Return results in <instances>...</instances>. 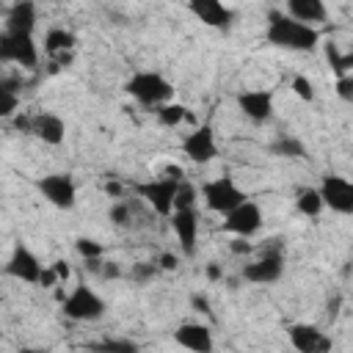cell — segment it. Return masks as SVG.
<instances>
[{
    "instance_id": "6da1fadb",
    "label": "cell",
    "mask_w": 353,
    "mask_h": 353,
    "mask_svg": "<svg viewBox=\"0 0 353 353\" xmlns=\"http://www.w3.org/2000/svg\"><path fill=\"white\" fill-rule=\"evenodd\" d=\"M265 41L287 52H314L323 41V33L317 25H306V22L292 19L290 14L270 11L265 22Z\"/></svg>"
},
{
    "instance_id": "7a4b0ae2",
    "label": "cell",
    "mask_w": 353,
    "mask_h": 353,
    "mask_svg": "<svg viewBox=\"0 0 353 353\" xmlns=\"http://www.w3.org/2000/svg\"><path fill=\"white\" fill-rule=\"evenodd\" d=\"M174 83L165 77V74H160V72H154V69H141V72H132L127 80H124V94L127 97H132L141 108H157L160 102H168V99H174Z\"/></svg>"
},
{
    "instance_id": "3957f363",
    "label": "cell",
    "mask_w": 353,
    "mask_h": 353,
    "mask_svg": "<svg viewBox=\"0 0 353 353\" xmlns=\"http://www.w3.org/2000/svg\"><path fill=\"white\" fill-rule=\"evenodd\" d=\"M185 179V176H182ZM179 176H152V179H143V182H132V193L160 218H168L171 210H174V199H176V188L182 182Z\"/></svg>"
},
{
    "instance_id": "277c9868",
    "label": "cell",
    "mask_w": 353,
    "mask_h": 353,
    "mask_svg": "<svg viewBox=\"0 0 353 353\" xmlns=\"http://www.w3.org/2000/svg\"><path fill=\"white\" fill-rule=\"evenodd\" d=\"M61 312L69 320H74V323H94V320L105 317L108 303H105V298L94 287H88L85 281H80L77 287H72L69 295L61 298Z\"/></svg>"
},
{
    "instance_id": "5b68a950",
    "label": "cell",
    "mask_w": 353,
    "mask_h": 353,
    "mask_svg": "<svg viewBox=\"0 0 353 353\" xmlns=\"http://www.w3.org/2000/svg\"><path fill=\"white\" fill-rule=\"evenodd\" d=\"M245 199H248V193L229 174L215 176V179H210V182L201 185V201H204V207L212 210V212H218V215H226L229 210H234Z\"/></svg>"
},
{
    "instance_id": "8992f818",
    "label": "cell",
    "mask_w": 353,
    "mask_h": 353,
    "mask_svg": "<svg viewBox=\"0 0 353 353\" xmlns=\"http://www.w3.org/2000/svg\"><path fill=\"white\" fill-rule=\"evenodd\" d=\"M39 58H41V50H39L33 36L11 33V30L0 33V63H14V66H22V69H36Z\"/></svg>"
},
{
    "instance_id": "52a82bcc",
    "label": "cell",
    "mask_w": 353,
    "mask_h": 353,
    "mask_svg": "<svg viewBox=\"0 0 353 353\" xmlns=\"http://www.w3.org/2000/svg\"><path fill=\"white\" fill-rule=\"evenodd\" d=\"M36 190L55 210H72L77 204V182L66 171H52L36 179Z\"/></svg>"
},
{
    "instance_id": "ba28073f",
    "label": "cell",
    "mask_w": 353,
    "mask_h": 353,
    "mask_svg": "<svg viewBox=\"0 0 353 353\" xmlns=\"http://www.w3.org/2000/svg\"><path fill=\"white\" fill-rule=\"evenodd\" d=\"M323 207L336 215H353V182L342 174H325L317 188Z\"/></svg>"
},
{
    "instance_id": "9c48e42d",
    "label": "cell",
    "mask_w": 353,
    "mask_h": 353,
    "mask_svg": "<svg viewBox=\"0 0 353 353\" xmlns=\"http://www.w3.org/2000/svg\"><path fill=\"white\" fill-rule=\"evenodd\" d=\"M265 223V215H262V207L251 199L240 201L234 210H229L223 215V232L234 234V237H254Z\"/></svg>"
},
{
    "instance_id": "30bf717a",
    "label": "cell",
    "mask_w": 353,
    "mask_h": 353,
    "mask_svg": "<svg viewBox=\"0 0 353 353\" xmlns=\"http://www.w3.org/2000/svg\"><path fill=\"white\" fill-rule=\"evenodd\" d=\"M281 276H284V254L279 248L265 251L262 256H256L240 268V279L248 284H259V287L276 284Z\"/></svg>"
},
{
    "instance_id": "8fae6325",
    "label": "cell",
    "mask_w": 353,
    "mask_h": 353,
    "mask_svg": "<svg viewBox=\"0 0 353 353\" xmlns=\"http://www.w3.org/2000/svg\"><path fill=\"white\" fill-rule=\"evenodd\" d=\"M182 154L196 163V165H207L218 157V141H215V130L212 124H196L185 138H182Z\"/></svg>"
},
{
    "instance_id": "7c38bea8",
    "label": "cell",
    "mask_w": 353,
    "mask_h": 353,
    "mask_svg": "<svg viewBox=\"0 0 353 353\" xmlns=\"http://www.w3.org/2000/svg\"><path fill=\"white\" fill-rule=\"evenodd\" d=\"M168 223H171V232L179 243V251L185 256H193L196 243H199V223H201L199 210L196 207H176V210H171Z\"/></svg>"
},
{
    "instance_id": "4fadbf2b",
    "label": "cell",
    "mask_w": 353,
    "mask_h": 353,
    "mask_svg": "<svg viewBox=\"0 0 353 353\" xmlns=\"http://www.w3.org/2000/svg\"><path fill=\"white\" fill-rule=\"evenodd\" d=\"M41 268H44V265H41L39 254H36L30 245H25V243H17V245L11 248L6 265H3L6 276L17 279V281H25V284H39Z\"/></svg>"
},
{
    "instance_id": "5bb4252c",
    "label": "cell",
    "mask_w": 353,
    "mask_h": 353,
    "mask_svg": "<svg viewBox=\"0 0 353 353\" xmlns=\"http://www.w3.org/2000/svg\"><path fill=\"white\" fill-rule=\"evenodd\" d=\"M237 108L240 113L254 121V124H265L273 119V110H276V97L273 91L268 88H245L237 94Z\"/></svg>"
},
{
    "instance_id": "9a60e30c",
    "label": "cell",
    "mask_w": 353,
    "mask_h": 353,
    "mask_svg": "<svg viewBox=\"0 0 353 353\" xmlns=\"http://www.w3.org/2000/svg\"><path fill=\"white\" fill-rule=\"evenodd\" d=\"M287 336L298 353H331V336L314 323H292Z\"/></svg>"
},
{
    "instance_id": "2e32d148",
    "label": "cell",
    "mask_w": 353,
    "mask_h": 353,
    "mask_svg": "<svg viewBox=\"0 0 353 353\" xmlns=\"http://www.w3.org/2000/svg\"><path fill=\"white\" fill-rule=\"evenodd\" d=\"M188 11L212 30H229L234 22V11L223 0H188Z\"/></svg>"
},
{
    "instance_id": "e0dca14e",
    "label": "cell",
    "mask_w": 353,
    "mask_h": 353,
    "mask_svg": "<svg viewBox=\"0 0 353 353\" xmlns=\"http://www.w3.org/2000/svg\"><path fill=\"white\" fill-rule=\"evenodd\" d=\"M174 342L185 350H193V353H210L215 347V339H212V328L207 323H199V320H185L176 325L174 331Z\"/></svg>"
},
{
    "instance_id": "ac0fdd59",
    "label": "cell",
    "mask_w": 353,
    "mask_h": 353,
    "mask_svg": "<svg viewBox=\"0 0 353 353\" xmlns=\"http://www.w3.org/2000/svg\"><path fill=\"white\" fill-rule=\"evenodd\" d=\"M30 135L47 146H61L66 141V121L52 110L30 113Z\"/></svg>"
},
{
    "instance_id": "d6986e66",
    "label": "cell",
    "mask_w": 353,
    "mask_h": 353,
    "mask_svg": "<svg viewBox=\"0 0 353 353\" xmlns=\"http://www.w3.org/2000/svg\"><path fill=\"white\" fill-rule=\"evenodd\" d=\"M36 22H39V11H36L33 0H14L11 8L6 11V30H11V33L33 36Z\"/></svg>"
},
{
    "instance_id": "ffe728a7",
    "label": "cell",
    "mask_w": 353,
    "mask_h": 353,
    "mask_svg": "<svg viewBox=\"0 0 353 353\" xmlns=\"http://www.w3.org/2000/svg\"><path fill=\"white\" fill-rule=\"evenodd\" d=\"M287 14L306 25H320L328 17L325 0H287Z\"/></svg>"
},
{
    "instance_id": "44dd1931",
    "label": "cell",
    "mask_w": 353,
    "mask_h": 353,
    "mask_svg": "<svg viewBox=\"0 0 353 353\" xmlns=\"http://www.w3.org/2000/svg\"><path fill=\"white\" fill-rule=\"evenodd\" d=\"M74 44H77V36L72 30H66V28H50L44 33V41H41V47H44V52L50 58H58V55L72 52Z\"/></svg>"
},
{
    "instance_id": "7402d4cb",
    "label": "cell",
    "mask_w": 353,
    "mask_h": 353,
    "mask_svg": "<svg viewBox=\"0 0 353 353\" xmlns=\"http://www.w3.org/2000/svg\"><path fill=\"white\" fill-rule=\"evenodd\" d=\"M152 113H154L157 124H160V127H165V130H176V127H182V124L190 119L188 108H185L182 102H174V99L160 102L157 108H152Z\"/></svg>"
},
{
    "instance_id": "603a6c76",
    "label": "cell",
    "mask_w": 353,
    "mask_h": 353,
    "mask_svg": "<svg viewBox=\"0 0 353 353\" xmlns=\"http://www.w3.org/2000/svg\"><path fill=\"white\" fill-rule=\"evenodd\" d=\"M138 204H141V199L135 196V201H130V199H116L113 204H110V210H108V221L113 223V226H119V229H127V226H132V218L138 215Z\"/></svg>"
},
{
    "instance_id": "cb8c5ba5",
    "label": "cell",
    "mask_w": 353,
    "mask_h": 353,
    "mask_svg": "<svg viewBox=\"0 0 353 353\" xmlns=\"http://www.w3.org/2000/svg\"><path fill=\"white\" fill-rule=\"evenodd\" d=\"M268 149H270L273 157H284V160H301V157H306V146L295 135H279Z\"/></svg>"
},
{
    "instance_id": "d4e9b609",
    "label": "cell",
    "mask_w": 353,
    "mask_h": 353,
    "mask_svg": "<svg viewBox=\"0 0 353 353\" xmlns=\"http://www.w3.org/2000/svg\"><path fill=\"white\" fill-rule=\"evenodd\" d=\"M295 210L303 215V218H317L325 207H323V199L317 193V188H303L295 199Z\"/></svg>"
},
{
    "instance_id": "484cf974",
    "label": "cell",
    "mask_w": 353,
    "mask_h": 353,
    "mask_svg": "<svg viewBox=\"0 0 353 353\" xmlns=\"http://www.w3.org/2000/svg\"><path fill=\"white\" fill-rule=\"evenodd\" d=\"M19 110V91L14 80H0V119H11Z\"/></svg>"
},
{
    "instance_id": "4316f807",
    "label": "cell",
    "mask_w": 353,
    "mask_h": 353,
    "mask_svg": "<svg viewBox=\"0 0 353 353\" xmlns=\"http://www.w3.org/2000/svg\"><path fill=\"white\" fill-rule=\"evenodd\" d=\"M157 276H160V268H157L154 259H143V262H135V265L130 268V281H132V284H149V281H154Z\"/></svg>"
},
{
    "instance_id": "83f0119b",
    "label": "cell",
    "mask_w": 353,
    "mask_h": 353,
    "mask_svg": "<svg viewBox=\"0 0 353 353\" xmlns=\"http://www.w3.org/2000/svg\"><path fill=\"white\" fill-rule=\"evenodd\" d=\"M88 347H94V350H105V353H135L138 350V342H132V339H99V342H91Z\"/></svg>"
},
{
    "instance_id": "f1b7e54d",
    "label": "cell",
    "mask_w": 353,
    "mask_h": 353,
    "mask_svg": "<svg viewBox=\"0 0 353 353\" xmlns=\"http://www.w3.org/2000/svg\"><path fill=\"white\" fill-rule=\"evenodd\" d=\"M325 58H328V63L336 69V74H345V72H350V66H353V55H350V52H339V47H336L334 41L325 44Z\"/></svg>"
},
{
    "instance_id": "f546056e",
    "label": "cell",
    "mask_w": 353,
    "mask_h": 353,
    "mask_svg": "<svg viewBox=\"0 0 353 353\" xmlns=\"http://www.w3.org/2000/svg\"><path fill=\"white\" fill-rule=\"evenodd\" d=\"M290 88H292V94L301 99V102H314V83L306 77V74H295L292 80H290Z\"/></svg>"
},
{
    "instance_id": "4dcf8cb0",
    "label": "cell",
    "mask_w": 353,
    "mask_h": 353,
    "mask_svg": "<svg viewBox=\"0 0 353 353\" xmlns=\"http://www.w3.org/2000/svg\"><path fill=\"white\" fill-rule=\"evenodd\" d=\"M74 248H77V254L83 259H99V256H105V245L99 240H94V237H77L74 240Z\"/></svg>"
},
{
    "instance_id": "1f68e13d",
    "label": "cell",
    "mask_w": 353,
    "mask_h": 353,
    "mask_svg": "<svg viewBox=\"0 0 353 353\" xmlns=\"http://www.w3.org/2000/svg\"><path fill=\"white\" fill-rule=\"evenodd\" d=\"M196 201H199V190H196V185H190L188 179H182L179 188H176L174 210H176V207H196Z\"/></svg>"
},
{
    "instance_id": "d6a6232c",
    "label": "cell",
    "mask_w": 353,
    "mask_h": 353,
    "mask_svg": "<svg viewBox=\"0 0 353 353\" xmlns=\"http://www.w3.org/2000/svg\"><path fill=\"white\" fill-rule=\"evenodd\" d=\"M334 91H336V97H339L342 102H353V74H350V72L339 74L336 83H334Z\"/></svg>"
},
{
    "instance_id": "836d02e7",
    "label": "cell",
    "mask_w": 353,
    "mask_h": 353,
    "mask_svg": "<svg viewBox=\"0 0 353 353\" xmlns=\"http://www.w3.org/2000/svg\"><path fill=\"white\" fill-rule=\"evenodd\" d=\"M97 276H99L102 281H116V279H121V265H119V262H113V259H105V256H102Z\"/></svg>"
},
{
    "instance_id": "e575fe53",
    "label": "cell",
    "mask_w": 353,
    "mask_h": 353,
    "mask_svg": "<svg viewBox=\"0 0 353 353\" xmlns=\"http://www.w3.org/2000/svg\"><path fill=\"white\" fill-rule=\"evenodd\" d=\"M154 262H157V268H160V270H165V273H171V270H176V268H179V259H176V254H171V251H163Z\"/></svg>"
},
{
    "instance_id": "d590c367",
    "label": "cell",
    "mask_w": 353,
    "mask_h": 353,
    "mask_svg": "<svg viewBox=\"0 0 353 353\" xmlns=\"http://www.w3.org/2000/svg\"><path fill=\"white\" fill-rule=\"evenodd\" d=\"M50 268L55 270V276H58V281H69L72 279V265L63 259V256H58L55 262H50Z\"/></svg>"
},
{
    "instance_id": "8d00e7d4",
    "label": "cell",
    "mask_w": 353,
    "mask_h": 353,
    "mask_svg": "<svg viewBox=\"0 0 353 353\" xmlns=\"http://www.w3.org/2000/svg\"><path fill=\"white\" fill-rule=\"evenodd\" d=\"M204 276H207V281H212V284H218V281H223V276H226V270L221 268V262H207V265H204Z\"/></svg>"
},
{
    "instance_id": "74e56055",
    "label": "cell",
    "mask_w": 353,
    "mask_h": 353,
    "mask_svg": "<svg viewBox=\"0 0 353 353\" xmlns=\"http://www.w3.org/2000/svg\"><path fill=\"white\" fill-rule=\"evenodd\" d=\"M61 281H58V276H55V270L50 268V265H44L41 268V276H39V287H44V290H52V287H58Z\"/></svg>"
},
{
    "instance_id": "f35d334b",
    "label": "cell",
    "mask_w": 353,
    "mask_h": 353,
    "mask_svg": "<svg viewBox=\"0 0 353 353\" xmlns=\"http://www.w3.org/2000/svg\"><path fill=\"white\" fill-rule=\"evenodd\" d=\"M190 306H193L199 314H212V306H210L207 295H199V292H193V295H190Z\"/></svg>"
},
{
    "instance_id": "ab89813d",
    "label": "cell",
    "mask_w": 353,
    "mask_h": 353,
    "mask_svg": "<svg viewBox=\"0 0 353 353\" xmlns=\"http://www.w3.org/2000/svg\"><path fill=\"white\" fill-rule=\"evenodd\" d=\"M229 251L240 256V254H251V251H254V245L248 243V237H234V240L229 243Z\"/></svg>"
},
{
    "instance_id": "60d3db41",
    "label": "cell",
    "mask_w": 353,
    "mask_h": 353,
    "mask_svg": "<svg viewBox=\"0 0 353 353\" xmlns=\"http://www.w3.org/2000/svg\"><path fill=\"white\" fill-rule=\"evenodd\" d=\"M11 119H14V127H17L22 135H30V113H19V110H17Z\"/></svg>"
},
{
    "instance_id": "b9f144b4",
    "label": "cell",
    "mask_w": 353,
    "mask_h": 353,
    "mask_svg": "<svg viewBox=\"0 0 353 353\" xmlns=\"http://www.w3.org/2000/svg\"><path fill=\"white\" fill-rule=\"evenodd\" d=\"M105 193H108V196H113V199H121L124 188H121L119 182H105Z\"/></svg>"
}]
</instances>
